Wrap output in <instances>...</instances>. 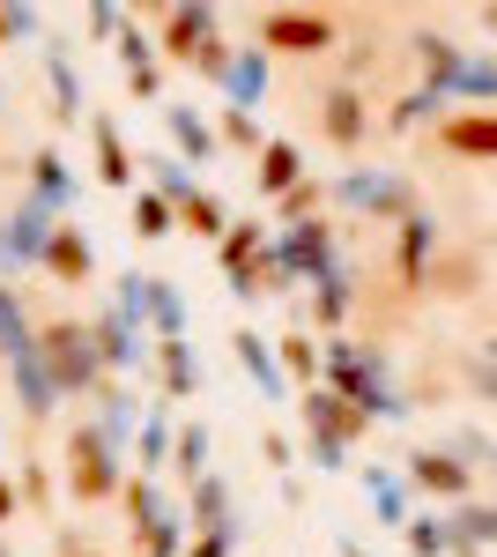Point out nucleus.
I'll return each instance as SVG.
<instances>
[{
	"mask_svg": "<svg viewBox=\"0 0 497 557\" xmlns=\"http://www.w3.org/2000/svg\"><path fill=\"white\" fill-rule=\"evenodd\" d=\"M283 364L290 372H312V343H283Z\"/></svg>",
	"mask_w": 497,
	"mask_h": 557,
	"instance_id": "c9c22d12",
	"label": "nucleus"
},
{
	"mask_svg": "<svg viewBox=\"0 0 497 557\" xmlns=\"http://www.w3.org/2000/svg\"><path fill=\"white\" fill-rule=\"evenodd\" d=\"M89 30H97V38H120L126 15H120V8H89Z\"/></svg>",
	"mask_w": 497,
	"mask_h": 557,
	"instance_id": "72a5a7b5",
	"label": "nucleus"
},
{
	"mask_svg": "<svg viewBox=\"0 0 497 557\" xmlns=\"http://www.w3.org/2000/svg\"><path fill=\"white\" fill-rule=\"evenodd\" d=\"M283 260H297V268L327 260V231H320V223H297V238H290V253H283Z\"/></svg>",
	"mask_w": 497,
	"mask_h": 557,
	"instance_id": "a878e982",
	"label": "nucleus"
},
{
	"mask_svg": "<svg viewBox=\"0 0 497 557\" xmlns=\"http://www.w3.org/2000/svg\"><path fill=\"white\" fill-rule=\"evenodd\" d=\"M327 134H334V141H357V134H364V104H357L349 89H334V97H327Z\"/></svg>",
	"mask_w": 497,
	"mask_h": 557,
	"instance_id": "412c9836",
	"label": "nucleus"
},
{
	"mask_svg": "<svg viewBox=\"0 0 497 557\" xmlns=\"http://www.w3.org/2000/svg\"><path fill=\"white\" fill-rule=\"evenodd\" d=\"M89 141H97V178H104V186H126V178H134V157H126L120 127H112V120H89Z\"/></svg>",
	"mask_w": 497,
	"mask_h": 557,
	"instance_id": "ddd939ff",
	"label": "nucleus"
},
{
	"mask_svg": "<svg viewBox=\"0 0 497 557\" xmlns=\"http://www.w3.org/2000/svg\"><path fill=\"white\" fill-rule=\"evenodd\" d=\"M38 349V335H30V320L15 312V290H0V357L15 364V357H30Z\"/></svg>",
	"mask_w": 497,
	"mask_h": 557,
	"instance_id": "dca6fc26",
	"label": "nucleus"
},
{
	"mask_svg": "<svg viewBox=\"0 0 497 557\" xmlns=\"http://www.w3.org/2000/svg\"><path fill=\"white\" fill-rule=\"evenodd\" d=\"M45 67H52V97H60V120H83V89H75V67H67V52H45Z\"/></svg>",
	"mask_w": 497,
	"mask_h": 557,
	"instance_id": "4be33fe9",
	"label": "nucleus"
},
{
	"mask_svg": "<svg viewBox=\"0 0 497 557\" xmlns=\"http://www.w3.org/2000/svg\"><path fill=\"white\" fill-rule=\"evenodd\" d=\"M30 30H38V15H30V8H0V45L30 38Z\"/></svg>",
	"mask_w": 497,
	"mask_h": 557,
	"instance_id": "7c9ffc66",
	"label": "nucleus"
},
{
	"mask_svg": "<svg viewBox=\"0 0 497 557\" xmlns=\"http://www.w3.org/2000/svg\"><path fill=\"white\" fill-rule=\"evenodd\" d=\"M171 446H178V438H171V424H149V431H141V461H164Z\"/></svg>",
	"mask_w": 497,
	"mask_h": 557,
	"instance_id": "473e14b6",
	"label": "nucleus"
},
{
	"mask_svg": "<svg viewBox=\"0 0 497 557\" xmlns=\"http://www.w3.org/2000/svg\"><path fill=\"white\" fill-rule=\"evenodd\" d=\"M45 349V372H52V386L60 394H89V386H104V357H97V343H89L83 320H52L38 335Z\"/></svg>",
	"mask_w": 497,
	"mask_h": 557,
	"instance_id": "f257e3e1",
	"label": "nucleus"
},
{
	"mask_svg": "<svg viewBox=\"0 0 497 557\" xmlns=\"http://www.w3.org/2000/svg\"><path fill=\"white\" fill-rule=\"evenodd\" d=\"M238 357H246V372H252L260 386H275V357L260 349V335H238Z\"/></svg>",
	"mask_w": 497,
	"mask_h": 557,
	"instance_id": "c85d7f7f",
	"label": "nucleus"
},
{
	"mask_svg": "<svg viewBox=\"0 0 497 557\" xmlns=\"http://www.w3.org/2000/svg\"><path fill=\"white\" fill-rule=\"evenodd\" d=\"M171 215H178V209H171L164 194H134V231H141V238H164Z\"/></svg>",
	"mask_w": 497,
	"mask_h": 557,
	"instance_id": "5701e85b",
	"label": "nucleus"
},
{
	"mask_svg": "<svg viewBox=\"0 0 497 557\" xmlns=\"http://www.w3.org/2000/svg\"><path fill=\"white\" fill-rule=\"evenodd\" d=\"M194 513H201L208 535H215V528H231V520H223V483H215V475H201V491H194Z\"/></svg>",
	"mask_w": 497,
	"mask_h": 557,
	"instance_id": "bb28decb",
	"label": "nucleus"
},
{
	"mask_svg": "<svg viewBox=\"0 0 497 557\" xmlns=\"http://www.w3.org/2000/svg\"><path fill=\"white\" fill-rule=\"evenodd\" d=\"M260 186L268 194H297V149L290 141H268L260 149Z\"/></svg>",
	"mask_w": 497,
	"mask_h": 557,
	"instance_id": "f3484780",
	"label": "nucleus"
},
{
	"mask_svg": "<svg viewBox=\"0 0 497 557\" xmlns=\"http://www.w3.org/2000/svg\"><path fill=\"white\" fill-rule=\"evenodd\" d=\"M120 312L134 320V327H149L157 343H178V327H186V305H178V290H171L164 275H126Z\"/></svg>",
	"mask_w": 497,
	"mask_h": 557,
	"instance_id": "7ed1b4c3",
	"label": "nucleus"
},
{
	"mask_svg": "<svg viewBox=\"0 0 497 557\" xmlns=\"http://www.w3.org/2000/svg\"><path fill=\"white\" fill-rule=\"evenodd\" d=\"M89 268H97L89 238L60 223V231H52V246H45V275H52V283H89Z\"/></svg>",
	"mask_w": 497,
	"mask_h": 557,
	"instance_id": "6e6552de",
	"label": "nucleus"
},
{
	"mask_svg": "<svg viewBox=\"0 0 497 557\" xmlns=\"http://www.w3.org/2000/svg\"><path fill=\"white\" fill-rule=\"evenodd\" d=\"M260 38H268V52H327V45H334V23H327V15L275 8V15L260 23Z\"/></svg>",
	"mask_w": 497,
	"mask_h": 557,
	"instance_id": "423d86ee",
	"label": "nucleus"
},
{
	"mask_svg": "<svg viewBox=\"0 0 497 557\" xmlns=\"http://www.w3.org/2000/svg\"><path fill=\"white\" fill-rule=\"evenodd\" d=\"M208 38H215V15L208 8H164V52L171 60H194Z\"/></svg>",
	"mask_w": 497,
	"mask_h": 557,
	"instance_id": "1a4fd4ad",
	"label": "nucleus"
},
{
	"mask_svg": "<svg viewBox=\"0 0 497 557\" xmlns=\"http://www.w3.org/2000/svg\"><path fill=\"white\" fill-rule=\"evenodd\" d=\"M126 506H134V557H171L178 550V513H171V498L157 483H126Z\"/></svg>",
	"mask_w": 497,
	"mask_h": 557,
	"instance_id": "20e7f679",
	"label": "nucleus"
},
{
	"mask_svg": "<svg viewBox=\"0 0 497 557\" xmlns=\"http://www.w3.org/2000/svg\"><path fill=\"white\" fill-rule=\"evenodd\" d=\"M446 149L453 157H497V112H460V120H446Z\"/></svg>",
	"mask_w": 497,
	"mask_h": 557,
	"instance_id": "f8f14e48",
	"label": "nucleus"
},
{
	"mask_svg": "<svg viewBox=\"0 0 497 557\" xmlns=\"http://www.w3.org/2000/svg\"><path fill=\"white\" fill-rule=\"evenodd\" d=\"M223 268H231L238 290L260 283V223H231V231H223Z\"/></svg>",
	"mask_w": 497,
	"mask_h": 557,
	"instance_id": "9d476101",
	"label": "nucleus"
},
{
	"mask_svg": "<svg viewBox=\"0 0 497 557\" xmlns=\"http://www.w3.org/2000/svg\"><path fill=\"white\" fill-rule=\"evenodd\" d=\"M223 134H231L238 149H260V127H252V112H223Z\"/></svg>",
	"mask_w": 497,
	"mask_h": 557,
	"instance_id": "2f4dec72",
	"label": "nucleus"
},
{
	"mask_svg": "<svg viewBox=\"0 0 497 557\" xmlns=\"http://www.w3.org/2000/svg\"><path fill=\"white\" fill-rule=\"evenodd\" d=\"M415 483L438 491V498H453V491H468V469H453L446 454H415Z\"/></svg>",
	"mask_w": 497,
	"mask_h": 557,
	"instance_id": "a211bd4d",
	"label": "nucleus"
},
{
	"mask_svg": "<svg viewBox=\"0 0 497 557\" xmlns=\"http://www.w3.org/2000/svg\"><path fill=\"white\" fill-rule=\"evenodd\" d=\"M149 357H157V380H164V394H178V401H186V394L201 386V372H194V349H186V343H157Z\"/></svg>",
	"mask_w": 497,
	"mask_h": 557,
	"instance_id": "4468645a",
	"label": "nucleus"
},
{
	"mask_svg": "<svg viewBox=\"0 0 497 557\" xmlns=\"http://www.w3.org/2000/svg\"><path fill=\"white\" fill-rule=\"evenodd\" d=\"M171 141H178V157H208L215 149V134H208V120H194V112H164Z\"/></svg>",
	"mask_w": 497,
	"mask_h": 557,
	"instance_id": "6ab92c4d",
	"label": "nucleus"
},
{
	"mask_svg": "<svg viewBox=\"0 0 497 557\" xmlns=\"http://www.w3.org/2000/svg\"><path fill=\"white\" fill-rule=\"evenodd\" d=\"M0 557H8V543H0Z\"/></svg>",
	"mask_w": 497,
	"mask_h": 557,
	"instance_id": "58836bf2",
	"label": "nucleus"
},
{
	"mask_svg": "<svg viewBox=\"0 0 497 557\" xmlns=\"http://www.w3.org/2000/svg\"><path fill=\"white\" fill-rule=\"evenodd\" d=\"M171 454H178V469H186V475H201L208 469V431H178V446H171Z\"/></svg>",
	"mask_w": 497,
	"mask_h": 557,
	"instance_id": "cd10ccee",
	"label": "nucleus"
},
{
	"mask_svg": "<svg viewBox=\"0 0 497 557\" xmlns=\"http://www.w3.org/2000/svg\"><path fill=\"white\" fill-rule=\"evenodd\" d=\"M178 223H186L194 238H223V231H231V223H223V201H215V194H194V201L178 209Z\"/></svg>",
	"mask_w": 497,
	"mask_h": 557,
	"instance_id": "aec40b11",
	"label": "nucleus"
},
{
	"mask_svg": "<svg viewBox=\"0 0 497 557\" xmlns=\"http://www.w3.org/2000/svg\"><path fill=\"white\" fill-rule=\"evenodd\" d=\"M30 201H45V209H60V201H67V164H60L52 149L30 157Z\"/></svg>",
	"mask_w": 497,
	"mask_h": 557,
	"instance_id": "2eb2a0df",
	"label": "nucleus"
},
{
	"mask_svg": "<svg viewBox=\"0 0 497 557\" xmlns=\"http://www.w3.org/2000/svg\"><path fill=\"white\" fill-rule=\"evenodd\" d=\"M89 343H97V357H104V372H134V364H141V357H149V349H141V327H134V320H126L120 305H112V312H97V320H89Z\"/></svg>",
	"mask_w": 497,
	"mask_h": 557,
	"instance_id": "0eeeda50",
	"label": "nucleus"
},
{
	"mask_svg": "<svg viewBox=\"0 0 497 557\" xmlns=\"http://www.w3.org/2000/svg\"><path fill=\"white\" fill-rule=\"evenodd\" d=\"M15 506H23V491H15V483H8V475H0V528H8V520H15Z\"/></svg>",
	"mask_w": 497,
	"mask_h": 557,
	"instance_id": "e433bc0d",
	"label": "nucleus"
},
{
	"mask_svg": "<svg viewBox=\"0 0 497 557\" xmlns=\"http://www.w3.org/2000/svg\"><path fill=\"white\" fill-rule=\"evenodd\" d=\"M67 491H75L83 506H104L112 491H126L120 483V446L104 438V424H83L67 438Z\"/></svg>",
	"mask_w": 497,
	"mask_h": 557,
	"instance_id": "f03ea898",
	"label": "nucleus"
},
{
	"mask_svg": "<svg viewBox=\"0 0 497 557\" xmlns=\"http://www.w3.org/2000/svg\"><path fill=\"white\" fill-rule=\"evenodd\" d=\"M194 67H201L208 83H231V45H215V38H208L201 52H194Z\"/></svg>",
	"mask_w": 497,
	"mask_h": 557,
	"instance_id": "c756f323",
	"label": "nucleus"
},
{
	"mask_svg": "<svg viewBox=\"0 0 497 557\" xmlns=\"http://www.w3.org/2000/svg\"><path fill=\"white\" fill-rule=\"evenodd\" d=\"M231 550V528H215V535H201V543H194V557H223Z\"/></svg>",
	"mask_w": 497,
	"mask_h": 557,
	"instance_id": "f704fd0d",
	"label": "nucleus"
},
{
	"mask_svg": "<svg viewBox=\"0 0 497 557\" xmlns=\"http://www.w3.org/2000/svg\"><path fill=\"white\" fill-rule=\"evenodd\" d=\"M8 372H15V394H23V409H30V417H52L60 386H52V372H45V349H30V357H15Z\"/></svg>",
	"mask_w": 497,
	"mask_h": 557,
	"instance_id": "9b49d317",
	"label": "nucleus"
},
{
	"mask_svg": "<svg viewBox=\"0 0 497 557\" xmlns=\"http://www.w3.org/2000/svg\"><path fill=\"white\" fill-rule=\"evenodd\" d=\"M149 178H157V194H164L171 209H186V201H194V186H186V164H171V157H149Z\"/></svg>",
	"mask_w": 497,
	"mask_h": 557,
	"instance_id": "b1692460",
	"label": "nucleus"
},
{
	"mask_svg": "<svg viewBox=\"0 0 497 557\" xmlns=\"http://www.w3.org/2000/svg\"><path fill=\"white\" fill-rule=\"evenodd\" d=\"M260 83H268V67H260V52H246V60H231V97H238V104H246V97H260Z\"/></svg>",
	"mask_w": 497,
	"mask_h": 557,
	"instance_id": "393cba45",
	"label": "nucleus"
},
{
	"mask_svg": "<svg viewBox=\"0 0 497 557\" xmlns=\"http://www.w3.org/2000/svg\"><path fill=\"white\" fill-rule=\"evenodd\" d=\"M67 557H89V550H75V543H67Z\"/></svg>",
	"mask_w": 497,
	"mask_h": 557,
	"instance_id": "4c0bfd02",
	"label": "nucleus"
},
{
	"mask_svg": "<svg viewBox=\"0 0 497 557\" xmlns=\"http://www.w3.org/2000/svg\"><path fill=\"white\" fill-rule=\"evenodd\" d=\"M52 215H60V209H45V201H23V209L8 215V231H0V260H23V268L38 260V268H45V246H52V231H60Z\"/></svg>",
	"mask_w": 497,
	"mask_h": 557,
	"instance_id": "39448f33",
	"label": "nucleus"
}]
</instances>
